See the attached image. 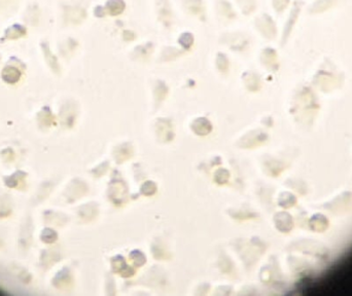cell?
I'll return each mask as SVG.
<instances>
[{
  "label": "cell",
  "instance_id": "cell-1",
  "mask_svg": "<svg viewBox=\"0 0 352 296\" xmlns=\"http://www.w3.org/2000/svg\"><path fill=\"white\" fill-rule=\"evenodd\" d=\"M126 3L124 0H108L105 5V11L110 16H119L125 10Z\"/></svg>",
  "mask_w": 352,
  "mask_h": 296
},
{
  "label": "cell",
  "instance_id": "cell-2",
  "mask_svg": "<svg viewBox=\"0 0 352 296\" xmlns=\"http://www.w3.org/2000/svg\"><path fill=\"white\" fill-rule=\"evenodd\" d=\"M186 7L191 13H193V15L202 16L204 12L202 0H188L186 2Z\"/></svg>",
  "mask_w": 352,
  "mask_h": 296
},
{
  "label": "cell",
  "instance_id": "cell-3",
  "mask_svg": "<svg viewBox=\"0 0 352 296\" xmlns=\"http://www.w3.org/2000/svg\"><path fill=\"white\" fill-rule=\"evenodd\" d=\"M159 15L161 17V21L168 26V24L170 23V18H171V12L169 9V5L167 0H160V9H159Z\"/></svg>",
  "mask_w": 352,
  "mask_h": 296
},
{
  "label": "cell",
  "instance_id": "cell-4",
  "mask_svg": "<svg viewBox=\"0 0 352 296\" xmlns=\"http://www.w3.org/2000/svg\"><path fill=\"white\" fill-rule=\"evenodd\" d=\"M218 7H219V10H220L221 15H223V16H225V17H227L229 19L235 18V12L232 9V6L228 1H225V0H221V1H219V3H218Z\"/></svg>",
  "mask_w": 352,
  "mask_h": 296
},
{
  "label": "cell",
  "instance_id": "cell-5",
  "mask_svg": "<svg viewBox=\"0 0 352 296\" xmlns=\"http://www.w3.org/2000/svg\"><path fill=\"white\" fill-rule=\"evenodd\" d=\"M179 43L185 49H190L194 44V36L190 32L182 33L179 37Z\"/></svg>",
  "mask_w": 352,
  "mask_h": 296
},
{
  "label": "cell",
  "instance_id": "cell-6",
  "mask_svg": "<svg viewBox=\"0 0 352 296\" xmlns=\"http://www.w3.org/2000/svg\"><path fill=\"white\" fill-rule=\"evenodd\" d=\"M124 39L127 40V42H132V40L135 39V34L131 31H125L124 32Z\"/></svg>",
  "mask_w": 352,
  "mask_h": 296
}]
</instances>
